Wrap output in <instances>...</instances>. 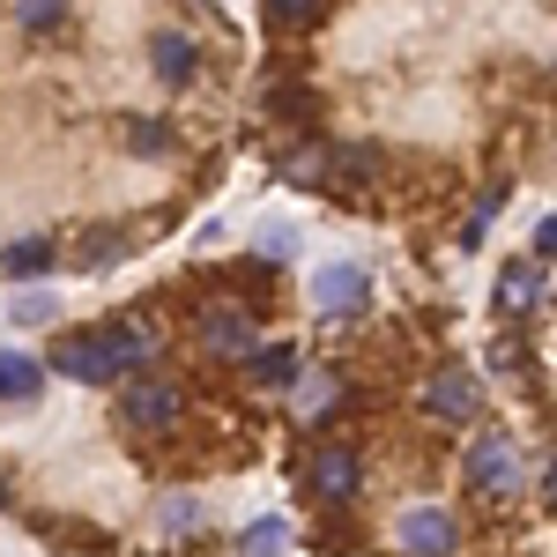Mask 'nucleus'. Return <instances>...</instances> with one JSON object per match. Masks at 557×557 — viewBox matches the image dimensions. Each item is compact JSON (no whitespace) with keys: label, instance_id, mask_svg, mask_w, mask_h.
<instances>
[{"label":"nucleus","instance_id":"obj_1","mask_svg":"<svg viewBox=\"0 0 557 557\" xmlns=\"http://www.w3.org/2000/svg\"><path fill=\"white\" fill-rule=\"evenodd\" d=\"M469 483H475V491H491V498H513L520 483H528V461H520V446L506 438V431H475Z\"/></svg>","mask_w":557,"mask_h":557},{"label":"nucleus","instance_id":"obj_2","mask_svg":"<svg viewBox=\"0 0 557 557\" xmlns=\"http://www.w3.org/2000/svg\"><path fill=\"white\" fill-rule=\"evenodd\" d=\"M424 409L438 424H475L483 417V386H475L469 364H446V372H431L424 380Z\"/></svg>","mask_w":557,"mask_h":557},{"label":"nucleus","instance_id":"obj_3","mask_svg":"<svg viewBox=\"0 0 557 557\" xmlns=\"http://www.w3.org/2000/svg\"><path fill=\"white\" fill-rule=\"evenodd\" d=\"M305 483L327 498V506H343L364 491V461H357V446H312L305 454Z\"/></svg>","mask_w":557,"mask_h":557},{"label":"nucleus","instance_id":"obj_4","mask_svg":"<svg viewBox=\"0 0 557 557\" xmlns=\"http://www.w3.org/2000/svg\"><path fill=\"white\" fill-rule=\"evenodd\" d=\"M52 364H60L67 380H89V386L120 372V357H112V335H104V327H75V335H60V343H52Z\"/></svg>","mask_w":557,"mask_h":557},{"label":"nucleus","instance_id":"obj_5","mask_svg":"<svg viewBox=\"0 0 557 557\" xmlns=\"http://www.w3.org/2000/svg\"><path fill=\"white\" fill-rule=\"evenodd\" d=\"M454 543H461V520L446 506H409L401 513V550L409 557H454Z\"/></svg>","mask_w":557,"mask_h":557},{"label":"nucleus","instance_id":"obj_6","mask_svg":"<svg viewBox=\"0 0 557 557\" xmlns=\"http://www.w3.org/2000/svg\"><path fill=\"white\" fill-rule=\"evenodd\" d=\"M201 343L223 364H253V320L238 305H201Z\"/></svg>","mask_w":557,"mask_h":557},{"label":"nucleus","instance_id":"obj_7","mask_svg":"<svg viewBox=\"0 0 557 557\" xmlns=\"http://www.w3.org/2000/svg\"><path fill=\"white\" fill-rule=\"evenodd\" d=\"M120 424H134V431L178 424V386L172 380H134L127 394H120Z\"/></svg>","mask_w":557,"mask_h":557},{"label":"nucleus","instance_id":"obj_8","mask_svg":"<svg viewBox=\"0 0 557 557\" xmlns=\"http://www.w3.org/2000/svg\"><path fill=\"white\" fill-rule=\"evenodd\" d=\"M543 290H550L543 260H506V268H498V312H506V320L535 312V305H543Z\"/></svg>","mask_w":557,"mask_h":557},{"label":"nucleus","instance_id":"obj_9","mask_svg":"<svg viewBox=\"0 0 557 557\" xmlns=\"http://www.w3.org/2000/svg\"><path fill=\"white\" fill-rule=\"evenodd\" d=\"M149 60H157V75H164V83H186L201 52H194V38H186V30H157V38H149Z\"/></svg>","mask_w":557,"mask_h":557},{"label":"nucleus","instance_id":"obj_10","mask_svg":"<svg viewBox=\"0 0 557 557\" xmlns=\"http://www.w3.org/2000/svg\"><path fill=\"white\" fill-rule=\"evenodd\" d=\"M38 386H45L38 357H23V349H8V357H0V401H38Z\"/></svg>","mask_w":557,"mask_h":557},{"label":"nucleus","instance_id":"obj_11","mask_svg":"<svg viewBox=\"0 0 557 557\" xmlns=\"http://www.w3.org/2000/svg\"><path fill=\"white\" fill-rule=\"evenodd\" d=\"M283 178H290V186H327V178H335V149H327V141H305L298 157L283 164Z\"/></svg>","mask_w":557,"mask_h":557},{"label":"nucleus","instance_id":"obj_12","mask_svg":"<svg viewBox=\"0 0 557 557\" xmlns=\"http://www.w3.org/2000/svg\"><path fill=\"white\" fill-rule=\"evenodd\" d=\"M305 372V357H298V343H275V349H253V380L260 386H290Z\"/></svg>","mask_w":557,"mask_h":557},{"label":"nucleus","instance_id":"obj_13","mask_svg":"<svg viewBox=\"0 0 557 557\" xmlns=\"http://www.w3.org/2000/svg\"><path fill=\"white\" fill-rule=\"evenodd\" d=\"M45 268H52V238H23V246L0 253V275H15V283H30V275H45Z\"/></svg>","mask_w":557,"mask_h":557},{"label":"nucleus","instance_id":"obj_14","mask_svg":"<svg viewBox=\"0 0 557 557\" xmlns=\"http://www.w3.org/2000/svg\"><path fill=\"white\" fill-rule=\"evenodd\" d=\"M320 305H327V312H357V305H364V275H357V268H327V275H320Z\"/></svg>","mask_w":557,"mask_h":557},{"label":"nucleus","instance_id":"obj_15","mask_svg":"<svg viewBox=\"0 0 557 557\" xmlns=\"http://www.w3.org/2000/svg\"><path fill=\"white\" fill-rule=\"evenodd\" d=\"M104 335H112V357H120V364H141V357H149V327H104Z\"/></svg>","mask_w":557,"mask_h":557},{"label":"nucleus","instance_id":"obj_16","mask_svg":"<svg viewBox=\"0 0 557 557\" xmlns=\"http://www.w3.org/2000/svg\"><path fill=\"white\" fill-rule=\"evenodd\" d=\"M283 550V520H253L246 528V557H275Z\"/></svg>","mask_w":557,"mask_h":557},{"label":"nucleus","instance_id":"obj_17","mask_svg":"<svg viewBox=\"0 0 557 557\" xmlns=\"http://www.w3.org/2000/svg\"><path fill=\"white\" fill-rule=\"evenodd\" d=\"M15 15H23V30H52V23H60V8H52V0H23Z\"/></svg>","mask_w":557,"mask_h":557},{"label":"nucleus","instance_id":"obj_18","mask_svg":"<svg viewBox=\"0 0 557 557\" xmlns=\"http://www.w3.org/2000/svg\"><path fill=\"white\" fill-rule=\"evenodd\" d=\"M164 141H172V134H164V120H141V127H134V149H141V157H157Z\"/></svg>","mask_w":557,"mask_h":557},{"label":"nucleus","instance_id":"obj_19","mask_svg":"<svg viewBox=\"0 0 557 557\" xmlns=\"http://www.w3.org/2000/svg\"><path fill=\"white\" fill-rule=\"evenodd\" d=\"M528 260H557V215L535 223V253H528Z\"/></svg>","mask_w":557,"mask_h":557},{"label":"nucleus","instance_id":"obj_20","mask_svg":"<svg viewBox=\"0 0 557 557\" xmlns=\"http://www.w3.org/2000/svg\"><path fill=\"white\" fill-rule=\"evenodd\" d=\"M15 320H52V298H45V290H30V298L15 305Z\"/></svg>","mask_w":557,"mask_h":557},{"label":"nucleus","instance_id":"obj_21","mask_svg":"<svg viewBox=\"0 0 557 557\" xmlns=\"http://www.w3.org/2000/svg\"><path fill=\"white\" fill-rule=\"evenodd\" d=\"M550 498H557V469H550Z\"/></svg>","mask_w":557,"mask_h":557}]
</instances>
